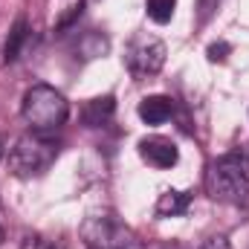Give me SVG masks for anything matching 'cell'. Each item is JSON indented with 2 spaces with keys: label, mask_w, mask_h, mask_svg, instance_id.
I'll list each match as a JSON object with an SVG mask.
<instances>
[{
  "label": "cell",
  "mask_w": 249,
  "mask_h": 249,
  "mask_svg": "<svg viewBox=\"0 0 249 249\" xmlns=\"http://www.w3.org/2000/svg\"><path fill=\"white\" fill-rule=\"evenodd\" d=\"M206 191L217 203L249 209V154L232 151L206 165Z\"/></svg>",
  "instance_id": "6da1fadb"
},
{
  "label": "cell",
  "mask_w": 249,
  "mask_h": 249,
  "mask_svg": "<svg viewBox=\"0 0 249 249\" xmlns=\"http://www.w3.org/2000/svg\"><path fill=\"white\" fill-rule=\"evenodd\" d=\"M58 151L61 145L50 133H23L9 151V171L15 177H41L58 160Z\"/></svg>",
  "instance_id": "7a4b0ae2"
},
{
  "label": "cell",
  "mask_w": 249,
  "mask_h": 249,
  "mask_svg": "<svg viewBox=\"0 0 249 249\" xmlns=\"http://www.w3.org/2000/svg\"><path fill=\"white\" fill-rule=\"evenodd\" d=\"M20 113L26 124L38 133H53L58 130L67 116H70V102L64 99V93H58L55 87L50 84H32L23 96V105H20Z\"/></svg>",
  "instance_id": "3957f363"
},
{
  "label": "cell",
  "mask_w": 249,
  "mask_h": 249,
  "mask_svg": "<svg viewBox=\"0 0 249 249\" xmlns=\"http://www.w3.org/2000/svg\"><path fill=\"white\" fill-rule=\"evenodd\" d=\"M81 241L90 249H127L133 244V232L122 220L110 214H93L78 226Z\"/></svg>",
  "instance_id": "277c9868"
},
{
  "label": "cell",
  "mask_w": 249,
  "mask_h": 249,
  "mask_svg": "<svg viewBox=\"0 0 249 249\" xmlns=\"http://www.w3.org/2000/svg\"><path fill=\"white\" fill-rule=\"evenodd\" d=\"M165 44L154 35H136L127 47H124V67L133 78H148L157 75L165 64Z\"/></svg>",
  "instance_id": "5b68a950"
},
{
  "label": "cell",
  "mask_w": 249,
  "mask_h": 249,
  "mask_svg": "<svg viewBox=\"0 0 249 249\" xmlns=\"http://www.w3.org/2000/svg\"><path fill=\"white\" fill-rule=\"evenodd\" d=\"M139 157H142L148 165L165 171V168H174V165H177L180 151H177V145H174L171 139H165V136H148V139L139 142Z\"/></svg>",
  "instance_id": "8992f818"
},
{
  "label": "cell",
  "mask_w": 249,
  "mask_h": 249,
  "mask_svg": "<svg viewBox=\"0 0 249 249\" xmlns=\"http://www.w3.org/2000/svg\"><path fill=\"white\" fill-rule=\"evenodd\" d=\"M174 113V102L168 96H145L139 102V119L145 124H165Z\"/></svg>",
  "instance_id": "52a82bcc"
},
{
  "label": "cell",
  "mask_w": 249,
  "mask_h": 249,
  "mask_svg": "<svg viewBox=\"0 0 249 249\" xmlns=\"http://www.w3.org/2000/svg\"><path fill=\"white\" fill-rule=\"evenodd\" d=\"M116 113V99L113 96H99V99H90L81 110V122L87 127H102L105 122H110Z\"/></svg>",
  "instance_id": "ba28073f"
},
{
  "label": "cell",
  "mask_w": 249,
  "mask_h": 249,
  "mask_svg": "<svg viewBox=\"0 0 249 249\" xmlns=\"http://www.w3.org/2000/svg\"><path fill=\"white\" fill-rule=\"evenodd\" d=\"M188 206H191V194L177 191V188H168L157 200V214L160 217H180V214L188 212Z\"/></svg>",
  "instance_id": "9c48e42d"
},
{
  "label": "cell",
  "mask_w": 249,
  "mask_h": 249,
  "mask_svg": "<svg viewBox=\"0 0 249 249\" xmlns=\"http://www.w3.org/2000/svg\"><path fill=\"white\" fill-rule=\"evenodd\" d=\"M26 38H29V23H26V18H18L15 26H12V32H9V41L3 47V61H18Z\"/></svg>",
  "instance_id": "30bf717a"
},
{
  "label": "cell",
  "mask_w": 249,
  "mask_h": 249,
  "mask_svg": "<svg viewBox=\"0 0 249 249\" xmlns=\"http://www.w3.org/2000/svg\"><path fill=\"white\" fill-rule=\"evenodd\" d=\"M110 50V41L102 35V32H87L81 41H78V47H75V55L78 58H84V61H90V58H99V55H105Z\"/></svg>",
  "instance_id": "8fae6325"
},
{
  "label": "cell",
  "mask_w": 249,
  "mask_h": 249,
  "mask_svg": "<svg viewBox=\"0 0 249 249\" xmlns=\"http://www.w3.org/2000/svg\"><path fill=\"white\" fill-rule=\"evenodd\" d=\"M174 9H177V0H148L145 12L154 23H168L174 18Z\"/></svg>",
  "instance_id": "7c38bea8"
},
{
  "label": "cell",
  "mask_w": 249,
  "mask_h": 249,
  "mask_svg": "<svg viewBox=\"0 0 249 249\" xmlns=\"http://www.w3.org/2000/svg\"><path fill=\"white\" fill-rule=\"evenodd\" d=\"M220 0H197V26H206L212 20V15L217 12Z\"/></svg>",
  "instance_id": "4fadbf2b"
},
{
  "label": "cell",
  "mask_w": 249,
  "mask_h": 249,
  "mask_svg": "<svg viewBox=\"0 0 249 249\" xmlns=\"http://www.w3.org/2000/svg\"><path fill=\"white\" fill-rule=\"evenodd\" d=\"M229 53H232V47H229L226 41L209 44V50H206V55H209V61H212V64H223L226 58H229Z\"/></svg>",
  "instance_id": "5bb4252c"
},
{
  "label": "cell",
  "mask_w": 249,
  "mask_h": 249,
  "mask_svg": "<svg viewBox=\"0 0 249 249\" xmlns=\"http://www.w3.org/2000/svg\"><path fill=\"white\" fill-rule=\"evenodd\" d=\"M200 249H232V244H229L226 235H212V238H206L200 244Z\"/></svg>",
  "instance_id": "9a60e30c"
},
{
  "label": "cell",
  "mask_w": 249,
  "mask_h": 249,
  "mask_svg": "<svg viewBox=\"0 0 249 249\" xmlns=\"http://www.w3.org/2000/svg\"><path fill=\"white\" fill-rule=\"evenodd\" d=\"M32 249H64L61 241H53V238H32Z\"/></svg>",
  "instance_id": "2e32d148"
},
{
  "label": "cell",
  "mask_w": 249,
  "mask_h": 249,
  "mask_svg": "<svg viewBox=\"0 0 249 249\" xmlns=\"http://www.w3.org/2000/svg\"><path fill=\"white\" fill-rule=\"evenodd\" d=\"M6 157V142H3V136H0V160Z\"/></svg>",
  "instance_id": "e0dca14e"
},
{
  "label": "cell",
  "mask_w": 249,
  "mask_h": 249,
  "mask_svg": "<svg viewBox=\"0 0 249 249\" xmlns=\"http://www.w3.org/2000/svg\"><path fill=\"white\" fill-rule=\"evenodd\" d=\"M0 244H3V229H0Z\"/></svg>",
  "instance_id": "ac0fdd59"
},
{
  "label": "cell",
  "mask_w": 249,
  "mask_h": 249,
  "mask_svg": "<svg viewBox=\"0 0 249 249\" xmlns=\"http://www.w3.org/2000/svg\"><path fill=\"white\" fill-rule=\"evenodd\" d=\"M0 64H3V50H0Z\"/></svg>",
  "instance_id": "d6986e66"
}]
</instances>
